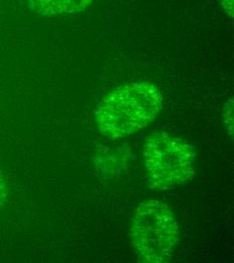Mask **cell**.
<instances>
[{
    "label": "cell",
    "instance_id": "cell-1",
    "mask_svg": "<svg viewBox=\"0 0 234 263\" xmlns=\"http://www.w3.org/2000/svg\"><path fill=\"white\" fill-rule=\"evenodd\" d=\"M163 101L156 85L129 83L102 99L95 111V122L106 138H124L146 128L161 111Z\"/></svg>",
    "mask_w": 234,
    "mask_h": 263
},
{
    "label": "cell",
    "instance_id": "cell-2",
    "mask_svg": "<svg viewBox=\"0 0 234 263\" xmlns=\"http://www.w3.org/2000/svg\"><path fill=\"white\" fill-rule=\"evenodd\" d=\"M131 239L142 261L169 260L180 240L179 225L172 210L157 199L141 202L132 219Z\"/></svg>",
    "mask_w": 234,
    "mask_h": 263
},
{
    "label": "cell",
    "instance_id": "cell-3",
    "mask_svg": "<svg viewBox=\"0 0 234 263\" xmlns=\"http://www.w3.org/2000/svg\"><path fill=\"white\" fill-rule=\"evenodd\" d=\"M142 159L151 182L160 190L185 183L194 175L196 156L193 147L166 133L148 136Z\"/></svg>",
    "mask_w": 234,
    "mask_h": 263
},
{
    "label": "cell",
    "instance_id": "cell-4",
    "mask_svg": "<svg viewBox=\"0 0 234 263\" xmlns=\"http://www.w3.org/2000/svg\"><path fill=\"white\" fill-rule=\"evenodd\" d=\"M91 3L92 0H28L31 10L46 16L78 13L85 10Z\"/></svg>",
    "mask_w": 234,
    "mask_h": 263
},
{
    "label": "cell",
    "instance_id": "cell-5",
    "mask_svg": "<svg viewBox=\"0 0 234 263\" xmlns=\"http://www.w3.org/2000/svg\"><path fill=\"white\" fill-rule=\"evenodd\" d=\"M223 123L229 136H233V99H229L223 108Z\"/></svg>",
    "mask_w": 234,
    "mask_h": 263
},
{
    "label": "cell",
    "instance_id": "cell-6",
    "mask_svg": "<svg viewBox=\"0 0 234 263\" xmlns=\"http://www.w3.org/2000/svg\"><path fill=\"white\" fill-rule=\"evenodd\" d=\"M7 196H8V191H7L6 182L4 180L2 173L0 172V210H2V208L4 206V203L7 199Z\"/></svg>",
    "mask_w": 234,
    "mask_h": 263
},
{
    "label": "cell",
    "instance_id": "cell-7",
    "mask_svg": "<svg viewBox=\"0 0 234 263\" xmlns=\"http://www.w3.org/2000/svg\"><path fill=\"white\" fill-rule=\"evenodd\" d=\"M224 11L229 15L233 16V0H218Z\"/></svg>",
    "mask_w": 234,
    "mask_h": 263
}]
</instances>
